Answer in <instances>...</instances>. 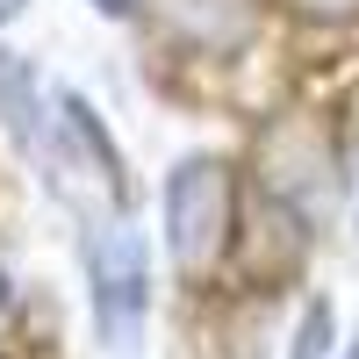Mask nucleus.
<instances>
[{
	"instance_id": "obj_3",
	"label": "nucleus",
	"mask_w": 359,
	"mask_h": 359,
	"mask_svg": "<svg viewBox=\"0 0 359 359\" xmlns=\"http://www.w3.org/2000/svg\"><path fill=\"white\" fill-rule=\"evenodd\" d=\"M266 194H280L287 208L316 216L323 201L338 194V144L309 130V123H287L266 137Z\"/></svg>"
},
{
	"instance_id": "obj_8",
	"label": "nucleus",
	"mask_w": 359,
	"mask_h": 359,
	"mask_svg": "<svg viewBox=\"0 0 359 359\" xmlns=\"http://www.w3.org/2000/svg\"><path fill=\"white\" fill-rule=\"evenodd\" d=\"M302 15H316V22H352L359 15V0H294Z\"/></svg>"
},
{
	"instance_id": "obj_4",
	"label": "nucleus",
	"mask_w": 359,
	"mask_h": 359,
	"mask_svg": "<svg viewBox=\"0 0 359 359\" xmlns=\"http://www.w3.org/2000/svg\"><path fill=\"white\" fill-rule=\"evenodd\" d=\"M158 15L172 43H187L201 57H230L259 36V0H144Z\"/></svg>"
},
{
	"instance_id": "obj_12",
	"label": "nucleus",
	"mask_w": 359,
	"mask_h": 359,
	"mask_svg": "<svg viewBox=\"0 0 359 359\" xmlns=\"http://www.w3.org/2000/svg\"><path fill=\"white\" fill-rule=\"evenodd\" d=\"M0 302H8V280H0Z\"/></svg>"
},
{
	"instance_id": "obj_2",
	"label": "nucleus",
	"mask_w": 359,
	"mask_h": 359,
	"mask_svg": "<svg viewBox=\"0 0 359 359\" xmlns=\"http://www.w3.org/2000/svg\"><path fill=\"white\" fill-rule=\"evenodd\" d=\"M86 280H94V331L115 359L144 345V316H151V252L130 223H108L86 237Z\"/></svg>"
},
{
	"instance_id": "obj_7",
	"label": "nucleus",
	"mask_w": 359,
	"mask_h": 359,
	"mask_svg": "<svg viewBox=\"0 0 359 359\" xmlns=\"http://www.w3.org/2000/svg\"><path fill=\"white\" fill-rule=\"evenodd\" d=\"M331 338H338L331 302H309L302 309V331H294V359H331Z\"/></svg>"
},
{
	"instance_id": "obj_1",
	"label": "nucleus",
	"mask_w": 359,
	"mask_h": 359,
	"mask_svg": "<svg viewBox=\"0 0 359 359\" xmlns=\"http://www.w3.org/2000/svg\"><path fill=\"white\" fill-rule=\"evenodd\" d=\"M237 237V180L223 158H180L165 172V259L180 280H208Z\"/></svg>"
},
{
	"instance_id": "obj_6",
	"label": "nucleus",
	"mask_w": 359,
	"mask_h": 359,
	"mask_svg": "<svg viewBox=\"0 0 359 359\" xmlns=\"http://www.w3.org/2000/svg\"><path fill=\"white\" fill-rule=\"evenodd\" d=\"M36 115H43V101H36V79H29V65L15 50H0V123H8V137L22 144H36Z\"/></svg>"
},
{
	"instance_id": "obj_5",
	"label": "nucleus",
	"mask_w": 359,
	"mask_h": 359,
	"mask_svg": "<svg viewBox=\"0 0 359 359\" xmlns=\"http://www.w3.org/2000/svg\"><path fill=\"white\" fill-rule=\"evenodd\" d=\"M57 165H79V180L94 194H108V201H123V151H115V137L101 130V115L86 108L79 94H57V151H50Z\"/></svg>"
},
{
	"instance_id": "obj_11",
	"label": "nucleus",
	"mask_w": 359,
	"mask_h": 359,
	"mask_svg": "<svg viewBox=\"0 0 359 359\" xmlns=\"http://www.w3.org/2000/svg\"><path fill=\"white\" fill-rule=\"evenodd\" d=\"M345 359H359V345H345Z\"/></svg>"
},
{
	"instance_id": "obj_9",
	"label": "nucleus",
	"mask_w": 359,
	"mask_h": 359,
	"mask_svg": "<svg viewBox=\"0 0 359 359\" xmlns=\"http://www.w3.org/2000/svg\"><path fill=\"white\" fill-rule=\"evenodd\" d=\"M86 8H101V15H115V22H123V15H137V8H144V0H86Z\"/></svg>"
},
{
	"instance_id": "obj_10",
	"label": "nucleus",
	"mask_w": 359,
	"mask_h": 359,
	"mask_svg": "<svg viewBox=\"0 0 359 359\" xmlns=\"http://www.w3.org/2000/svg\"><path fill=\"white\" fill-rule=\"evenodd\" d=\"M22 8H29V0H0V22H15V15H22Z\"/></svg>"
}]
</instances>
